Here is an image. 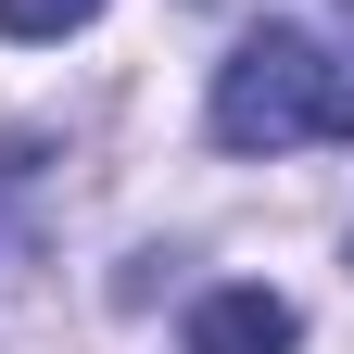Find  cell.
I'll list each match as a JSON object with an SVG mask.
<instances>
[{"mask_svg":"<svg viewBox=\"0 0 354 354\" xmlns=\"http://www.w3.org/2000/svg\"><path fill=\"white\" fill-rule=\"evenodd\" d=\"M215 140L228 152H304L329 140V38L317 26H253L215 64Z\"/></svg>","mask_w":354,"mask_h":354,"instance_id":"1","label":"cell"},{"mask_svg":"<svg viewBox=\"0 0 354 354\" xmlns=\"http://www.w3.org/2000/svg\"><path fill=\"white\" fill-rule=\"evenodd\" d=\"M329 140H354V0H342V26H329Z\"/></svg>","mask_w":354,"mask_h":354,"instance_id":"4","label":"cell"},{"mask_svg":"<svg viewBox=\"0 0 354 354\" xmlns=\"http://www.w3.org/2000/svg\"><path fill=\"white\" fill-rule=\"evenodd\" d=\"M102 0H0V38H76Z\"/></svg>","mask_w":354,"mask_h":354,"instance_id":"3","label":"cell"},{"mask_svg":"<svg viewBox=\"0 0 354 354\" xmlns=\"http://www.w3.org/2000/svg\"><path fill=\"white\" fill-rule=\"evenodd\" d=\"M291 342H304V317H291L266 279L203 291V304H190V354H291Z\"/></svg>","mask_w":354,"mask_h":354,"instance_id":"2","label":"cell"}]
</instances>
